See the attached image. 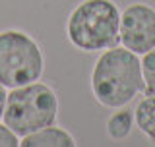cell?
Masks as SVG:
<instances>
[{
	"label": "cell",
	"instance_id": "cell-6",
	"mask_svg": "<svg viewBox=\"0 0 155 147\" xmlns=\"http://www.w3.org/2000/svg\"><path fill=\"white\" fill-rule=\"evenodd\" d=\"M21 147H74L76 139L60 126H45L19 139Z\"/></svg>",
	"mask_w": 155,
	"mask_h": 147
},
{
	"label": "cell",
	"instance_id": "cell-5",
	"mask_svg": "<svg viewBox=\"0 0 155 147\" xmlns=\"http://www.w3.org/2000/svg\"><path fill=\"white\" fill-rule=\"evenodd\" d=\"M118 41L134 54H145L155 48V8L134 2L120 14Z\"/></svg>",
	"mask_w": 155,
	"mask_h": 147
},
{
	"label": "cell",
	"instance_id": "cell-3",
	"mask_svg": "<svg viewBox=\"0 0 155 147\" xmlns=\"http://www.w3.org/2000/svg\"><path fill=\"white\" fill-rule=\"evenodd\" d=\"M58 116L56 93L41 81L14 87L6 95L2 120L19 139L51 126Z\"/></svg>",
	"mask_w": 155,
	"mask_h": 147
},
{
	"label": "cell",
	"instance_id": "cell-1",
	"mask_svg": "<svg viewBox=\"0 0 155 147\" xmlns=\"http://www.w3.org/2000/svg\"><path fill=\"white\" fill-rule=\"evenodd\" d=\"M91 89L103 106L122 109L143 89L142 60L124 47L105 48L91 72Z\"/></svg>",
	"mask_w": 155,
	"mask_h": 147
},
{
	"label": "cell",
	"instance_id": "cell-11",
	"mask_svg": "<svg viewBox=\"0 0 155 147\" xmlns=\"http://www.w3.org/2000/svg\"><path fill=\"white\" fill-rule=\"evenodd\" d=\"M6 95H8V91H6V87L0 83V120H2V114H4V105H6Z\"/></svg>",
	"mask_w": 155,
	"mask_h": 147
},
{
	"label": "cell",
	"instance_id": "cell-8",
	"mask_svg": "<svg viewBox=\"0 0 155 147\" xmlns=\"http://www.w3.org/2000/svg\"><path fill=\"white\" fill-rule=\"evenodd\" d=\"M132 128H134V112L132 110H126V109L116 110L107 120V134L114 141L128 138Z\"/></svg>",
	"mask_w": 155,
	"mask_h": 147
},
{
	"label": "cell",
	"instance_id": "cell-9",
	"mask_svg": "<svg viewBox=\"0 0 155 147\" xmlns=\"http://www.w3.org/2000/svg\"><path fill=\"white\" fill-rule=\"evenodd\" d=\"M142 74H143V89L145 95H155V48L145 52L142 58Z\"/></svg>",
	"mask_w": 155,
	"mask_h": 147
},
{
	"label": "cell",
	"instance_id": "cell-7",
	"mask_svg": "<svg viewBox=\"0 0 155 147\" xmlns=\"http://www.w3.org/2000/svg\"><path fill=\"white\" fill-rule=\"evenodd\" d=\"M134 122L142 134L155 141V95H145L136 105Z\"/></svg>",
	"mask_w": 155,
	"mask_h": 147
},
{
	"label": "cell",
	"instance_id": "cell-2",
	"mask_svg": "<svg viewBox=\"0 0 155 147\" xmlns=\"http://www.w3.org/2000/svg\"><path fill=\"white\" fill-rule=\"evenodd\" d=\"M120 12L113 0H84L72 10L66 35L80 51L97 52L118 43Z\"/></svg>",
	"mask_w": 155,
	"mask_h": 147
},
{
	"label": "cell",
	"instance_id": "cell-10",
	"mask_svg": "<svg viewBox=\"0 0 155 147\" xmlns=\"http://www.w3.org/2000/svg\"><path fill=\"white\" fill-rule=\"evenodd\" d=\"M18 145H19V138L6 124H0V147H18Z\"/></svg>",
	"mask_w": 155,
	"mask_h": 147
},
{
	"label": "cell",
	"instance_id": "cell-4",
	"mask_svg": "<svg viewBox=\"0 0 155 147\" xmlns=\"http://www.w3.org/2000/svg\"><path fill=\"white\" fill-rule=\"evenodd\" d=\"M43 70V51L29 33L19 29L0 33V83L6 89L39 81Z\"/></svg>",
	"mask_w": 155,
	"mask_h": 147
}]
</instances>
